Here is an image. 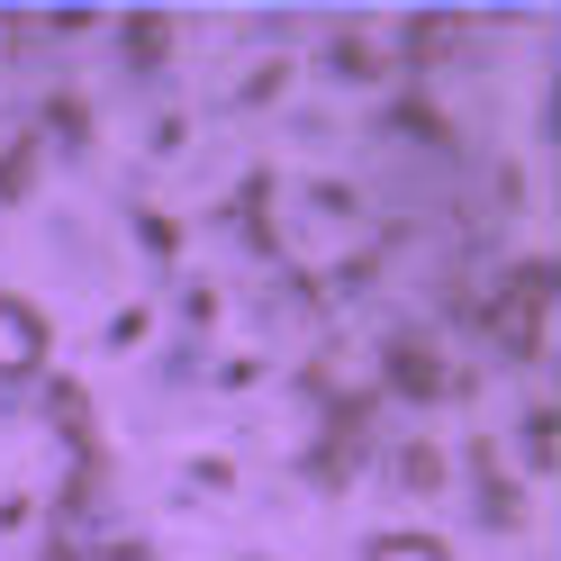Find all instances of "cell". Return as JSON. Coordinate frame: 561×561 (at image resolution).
Here are the masks:
<instances>
[{"mask_svg": "<svg viewBox=\"0 0 561 561\" xmlns=\"http://www.w3.org/2000/svg\"><path fill=\"white\" fill-rule=\"evenodd\" d=\"M380 561H435V543H390Z\"/></svg>", "mask_w": 561, "mask_h": 561, "instance_id": "7a4b0ae2", "label": "cell"}, {"mask_svg": "<svg viewBox=\"0 0 561 561\" xmlns=\"http://www.w3.org/2000/svg\"><path fill=\"white\" fill-rule=\"evenodd\" d=\"M19 363H37V327L19 308H0V371H19Z\"/></svg>", "mask_w": 561, "mask_h": 561, "instance_id": "6da1fadb", "label": "cell"}]
</instances>
